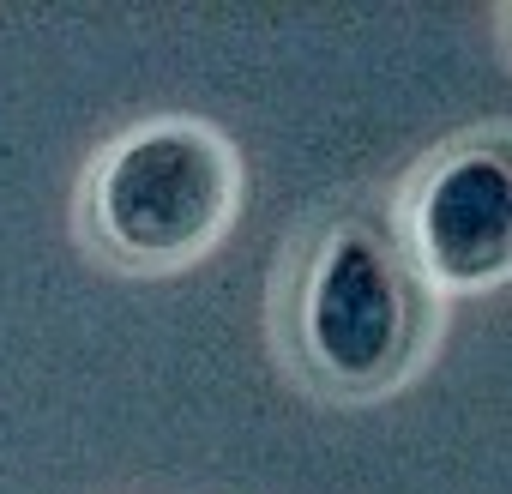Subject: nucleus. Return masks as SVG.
Returning <instances> with one entry per match:
<instances>
[{
  "label": "nucleus",
  "instance_id": "nucleus-1",
  "mask_svg": "<svg viewBox=\"0 0 512 494\" xmlns=\"http://www.w3.org/2000/svg\"><path fill=\"white\" fill-rule=\"evenodd\" d=\"M229 199L223 151L199 133H145L103 175V229L133 254H187L199 247Z\"/></svg>",
  "mask_w": 512,
  "mask_h": 494
},
{
  "label": "nucleus",
  "instance_id": "nucleus-2",
  "mask_svg": "<svg viewBox=\"0 0 512 494\" xmlns=\"http://www.w3.org/2000/svg\"><path fill=\"white\" fill-rule=\"evenodd\" d=\"M308 338L320 362L344 380H380L404 350V296L392 284V266L362 235L332 241V254L314 278L308 302Z\"/></svg>",
  "mask_w": 512,
  "mask_h": 494
},
{
  "label": "nucleus",
  "instance_id": "nucleus-3",
  "mask_svg": "<svg viewBox=\"0 0 512 494\" xmlns=\"http://www.w3.org/2000/svg\"><path fill=\"white\" fill-rule=\"evenodd\" d=\"M422 254L452 284H482L506 272L512 254V181L500 157L452 163L422 199Z\"/></svg>",
  "mask_w": 512,
  "mask_h": 494
}]
</instances>
